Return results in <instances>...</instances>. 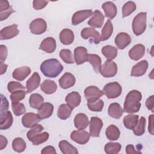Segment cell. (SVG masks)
<instances>
[{
    "mask_svg": "<svg viewBox=\"0 0 154 154\" xmlns=\"http://www.w3.org/2000/svg\"><path fill=\"white\" fill-rule=\"evenodd\" d=\"M13 12H14V10L13 9L12 7H11L9 9H8L7 10H5L3 11H0V20L2 21V20H5Z\"/></svg>",
    "mask_w": 154,
    "mask_h": 154,
    "instance_id": "obj_52",
    "label": "cell"
},
{
    "mask_svg": "<svg viewBox=\"0 0 154 154\" xmlns=\"http://www.w3.org/2000/svg\"><path fill=\"white\" fill-rule=\"evenodd\" d=\"M41 120L38 114L33 112H28L22 118V123L25 128H30L34 126Z\"/></svg>",
    "mask_w": 154,
    "mask_h": 154,
    "instance_id": "obj_11",
    "label": "cell"
},
{
    "mask_svg": "<svg viewBox=\"0 0 154 154\" xmlns=\"http://www.w3.org/2000/svg\"><path fill=\"white\" fill-rule=\"evenodd\" d=\"M84 95L88 102H92L99 99L103 95V93L96 86H89L85 89Z\"/></svg>",
    "mask_w": 154,
    "mask_h": 154,
    "instance_id": "obj_9",
    "label": "cell"
},
{
    "mask_svg": "<svg viewBox=\"0 0 154 154\" xmlns=\"http://www.w3.org/2000/svg\"><path fill=\"white\" fill-rule=\"evenodd\" d=\"M11 6L10 5L8 1L5 0L0 1V11H3L9 9Z\"/></svg>",
    "mask_w": 154,
    "mask_h": 154,
    "instance_id": "obj_57",
    "label": "cell"
},
{
    "mask_svg": "<svg viewBox=\"0 0 154 154\" xmlns=\"http://www.w3.org/2000/svg\"><path fill=\"white\" fill-rule=\"evenodd\" d=\"M89 124L88 117L84 113H79L74 118V125L78 129H84Z\"/></svg>",
    "mask_w": 154,
    "mask_h": 154,
    "instance_id": "obj_25",
    "label": "cell"
},
{
    "mask_svg": "<svg viewBox=\"0 0 154 154\" xmlns=\"http://www.w3.org/2000/svg\"><path fill=\"white\" fill-rule=\"evenodd\" d=\"M105 134L106 138L111 141L117 140L120 135V132L119 129L114 125H109L106 129Z\"/></svg>",
    "mask_w": 154,
    "mask_h": 154,
    "instance_id": "obj_32",
    "label": "cell"
},
{
    "mask_svg": "<svg viewBox=\"0 0 154 154\" xmlns=\"http://www.w3.org/2000/svg\"><path fill=\"white\" fill-rule=\"evenodd\" d=\"M8 66L5 64H4L3 62L0 63V67H1V75H3L4 73H5Z\"/></svg>",
    "mask_w": 154,
    "mask_h": 154,
    "instance_id": "obj_60",
    "label": "cell"
},
{
    "mask_svg": "<svg viewBox=\"0 0 154 154\" xmlns=\"http://www.w3.org/2000/svg\"><path fill=\"white\" fill-rule=\"evenodd\" d=\"M112 32H113V26L111 20L108 19L105 23L104 26L102 29L101 40L105 41L108 40L112 35Z\"/></svg>",
    "mask_w": 154,
    "mask_h": 154,
    "instance_id": "obj_37",
    "label": "cell"
},
{
    "mask_svg": "<svg viewBox=\"0 0 154 154\" xmlns=\"http://www.w3.org/2000/svg\"><path fill=\"white\" fill-rule=\"evenodd\" d=\"M123 112L124 111L121 106L116 102L111 103L108 107V112L109 116L116 119H120L122 116Z\"/></svg>",
    "mask_w": 154,
    "mask_h": 154,
    "instance_id": "obj_28",
    "label": "cell"
},
{
    "mask_svg": "<svg viewBox=\"0 0 154 154\" xmlns=\"http://www.w3.org/2000/svg\"><path fill=\"white\" fill-rule=\"evenodd\" d=\"M146 119L143 117H141L138 121V123L135 128L133 129L134 134L137 136H141L145 132Z\"/></svg>",
    "mask_w": 154,
    "mask_h": 154,
    "instance_id": "obj_42",
    "label": "cell"
},
{
    "mask_svg": "<svg viewBox=\"0 0 154 154\" xmlns=\"http://www.w3.org/2000/svg\"><path fill=\"white\" fill-rule=\"evenodd\" d=\"M19 31L17 29V25L16 24H13L2 28L0 31V39L8 40L11 39L19 34Z\"/></svg>",
    "mask_w": 154,
    "mask_h": 154,
    "instance_id": "obj_10",
    "label": "cell"
},
{
    "mask_svg": "<svg viewBox=\"0 0 154 154\" xmlns=\"http://www.w3.org/2000/svg\"><path fill=\"white\" fill-rule=\"evenodd\" d=\"M54 111V106L49 102L43 103L38 109V116L40 119H45L50 117Z\"/></svg>",
    "mask_w": 154,
    "mask_h": 154,
    "instance_id": "obj_21",
    "label": "cell"
},
{
    "mask_svg": "<svg viewBox=\"0 0 154 154\" xmlns=\"http://www.w3.org/2000/svg\"><path fill=\"white\" fill-rule=\"evenodd\" d=\"M136 9V4L133 1H128L122 7V16L125 17L130 15Z\"/></svg>",
    "mask_w": 154,
    "mask_h": 154,
    "instance_id": "obj_43",
    "label": "cell"
},
{
    "mask_svg": "<svg viewBox=\"0 0 154 154\" xmlns=\"http://www.w3.org/2000/svg\"><path fill=\"white\" fill-rule=\"evenodd\" d=\"M39 49L49 54L52 53L56 49L55 40L51 37H46L42 42Z\"/></svg>",
    "mask_w": 154,
    "mask_h": 154,
    "instance_id": "obj_20",
    "label": "cell"
},
{
    "mask_svg": "<svg viewBox=\"0 0 154 154\" xmlns=\"http://www.w3.org/2000/svg\"><path fill=\"white\" fill-rule=\"evenodd\" d=\"M31 69L28 66H22L14 70L13 72V78L19 81H23L30 73Z\"/></svg>",
    "mask_w": 154,
    "mask_h": 154,
    "instance_id": "obj_23",
    "label": "cell"
},
{
    "mask_svg": "<svg viewBox=\"0 0 154 154\" xmlns=\"http://www.w3.org/2000/svg\"><path fill=\"white\" fill-rule=\"evenodd\" d=\"M48 3V1L45 0H34L32 2L33 4V8L36 10H41L43 8H45Z\"/></svg>",
    "mask_w": 154,
    "mask_h": 154,
    "instance_id": "obj_51",
    "label": "cell"
},
{
    "mask_svg": "<svg viewBox=\"0 0 154 154\" xmlns=\"http://www.w3.org/2000/svg\"><path fill=\"white\" fill-rule=\"evenodd\" d=\"M122 88L117 82H110L106 84L103 88V93L108 99H114L119 97L122 93Z\"/></svg>",
    "mask_w": 154,
    "mask_h": 154,
    "instance_id": "obj_4",
    "label": "cell"
},
{
    "mask_svg": "<svg viewBox=\"0 0 154 154\" xmlns=\"http://www.w3.org/2000/svg\"><path fill=\"white\" fill-rule=\"evenodd\" d=\"M60 57L61 60L67 64H73L74 63L72 52L69 49H64L60 51Z\"/></svg>",
    "mask_w": 154,
    "mask_h": 154,
    "instance_id": "obj_44",
    "label": "cell"
},
{
    "mask_svg": "<svg viewBox=\"0 0 154 154\" xmlns=\"http://www.w3.org/2000/svg\"><path fill=\"white\" fill-rule=\"evenodd\" d=\"M60 40L65 45L72 44L74 40V34L72 30L68 28L63 29L60 33Z\"/></svg>",
    "mask_w": 154,
    "mask_h": 154,
    "instance_id": "obj_27",
    "label": "cell"
},
{
    "mask_svg": "<svg viewBox=\"0 0 154 154\" xmlns=\"http://www.w3.org/2000/svg\"><path fill=\"white\" fill-rule=\"evenodd\" d=\"M138 121V116L136 114H128L123 118V124L125 128L133 130L137 126Z\"/></svg>",
    "mask_w": 154,
    "mask_h": 154,
    "instance_id": "obj_31",
    "label": "cell"
},
{
    "mask_svg": "<svg viewBox=\"0 0 154 154\" xmlns=\"http://www.w3.org/2000/svg\"><path fill=\"white\" fill-rule=\"evenodd\" d=\"M99 72L105 78H111L114 76L117 72V66L112 60H107L101 66Z\"/></svg>",
    "mask_w": 154,
    "mask_h": 154,
    "instance_id": "obj_5",
    "label": "cell"
},
{
    "mask_svg": "<svg viewBox=\"0 0 154 154\" xmlns=\"http://www.w3.org/2000/svg\"><path fill=\"white\" fill-rule=\"evenodd\" d=\"M102 7L105 12L106 17H108L109 19H112L117 15V7L112 2L108 1L104 2L102 4Z\"/></svg>",
    "mask_w": 154,
    "mask_h": 154,
    "instance_id": "obj_26",
    "label": "cell"
},
{
    "mask_svg": "<svg viewBox=\"0 0 154 154\" xmlns=\"http://www.w3.org/2000/svg\"><path fill=\"white\" fill-rule=\"evenodd\" d=\"M40 83V76L37 72H34L26 82L27 93H31L37 89Z\"/></svg>",
    "mask_w": 154,
    "mask_h": 154,
    "instance_id": "obj_15",
    "label": "cell"
},
{
    "mask_svg": "<svg viewBox=\"0 0 154 154\" xmlns=\"http://www.w3.org/2000/svg\"><path fill=\"white\" fill-rule=\"evenodd\" d=\"M87 106L89 109H90L92 111L100 112V111H102L103 108L104 103L102 100L97 99L94 101L88 102Z\"/></svg>",
    "mask_w": 154,
    "mask_h": 154,
    "instance_id": "obj_45",
    "label": "cell"
},
{
    "mask_svg": "<svg viewBox=\"0 0 154 154\" xmlns=\"http://www.w3.org/2000/svg\"><path fill=\"white\" fill-rule=\"evenodd\" d=\"M63 70V66L55 58L44 61L40 65V70L43 74L48 78H56Z\"/></svg>",
    "mask_w": 154,
    "mask_h": 154,
    "instance_id": "obj_2",
    "label": "cell"
},
{
    "mask_svg": "<svg viewBox=\"0 0 154 154\" xmlns=\"http://www.w3.org/2000/svg\"><path fill=\"white\" fill-rule=\"evenodd\" d=\"M49 137V134L46 132H44L43 133H40L33 137L32 139L30 140V141L32 142L33 145L37 146L46 142L48 140Z\"/></svg>",
    "mask_w": 154,
    "mask_h": 154,
    "instance_id": "obj_41",
    "label": "cell"
},
{
    "mask_svg": "<svg viewBox=\"0 0 154 154\" xmlns=\"http://www.w3.org/2000/svg\"><path fill=\"white\" fill-rule=\"evenodd\" d=\"M87 50L85 47L79 46L74 50V58L77 65L82 64L87 61Z\"/></svg>",
    "mask_w": 154,
    "mask_h": 154,
    "instance_id": "obj_18",
    "label": "cell"
},
{
    "mask_svg": "<svg viewBox=\"0 0 154 154\" xmlns=\"http://www.w3.org/2000/svg\"><path fill=\"white\" fill-rule=\"evenodd\" d=\"M153 95L150 96L148 97L146 101V106L148 109L150 110L152 112H153Z\"/></svg>",
    "mask_w": 154,
    "mask_h": 154,
    "instance_id": "obj_54",
    "label": "cell"
},
{
    "mask_svg": "<svg viewBox=\"0 0 154 154\" xmlns=\"http://www.w3.org/2000/svg\"><path fill=\"white\" fill-rule=\"evenodd\" d=\"M7 88L9 92L13 93L14 91H17V90H22L26 88L25 87H24L22 84L16 82V81H11L7 85Z\"/></svg>",
    "mask_w": 154,
    "mask_h": 154,
    "instance_id": "obj_50",
    "label": "cell"
},
{
    "mask_svg": "<svg viewBox=\"0 0 154 154\" xmlns=\"http://www.w3.org/2000/svg\"><path fill=\"white\" fill-rule=\"evenodd\" d=\"M126 153L127 154H131V153H141L140 151H137L134 149V146L132 144H129L126 147Z\"/></svg>",
    "mask_w": 154,
    "mask_h": 154,
    "instance_id": "obj_58",
    "label": "cell"
},
{
    "mask_svg": "<svg viewBox=\"0 0 154 154\" xmlns=\"http://www.w3.org/2000/svg\"><path fill=\"white\" fill-rule=\"evenodd\" d=\"M141 99L142 95L140 91L135 90L131 91L126 96L123 111L130 114L138 112L141 107Z\"/></svg>",
    "mask_w": 154,
    "mask_h": 154,
    "instance_id": "obj_1",
    "label": "cell"
},
{
    "mask_svg": "<svg viewBox=\"0 0 154 154\" xmlns=\"http://www.w3.org/2000/svg\"><path fill=\"white\" fill-rule=\"evenodd\" d=\"M11 108L13 113L16 116H21L26 111L25 105L20 102H11Z\"/></svg>",
    "mask_w": 154,
    "mask_h": 154,
    "instance_id": "obj_46",
    "label": "cell"
},
{
    "mask_svg": "<svg viewBox=\"0 0 154 154\" xmlns=\"http://www.w3.org/2000/svg\"><path fill=\"white\" fill-rule=\"evenodd\" d=\"M91 10H84L75 12L72 17V23L73 25H77L84 21L86 19L93 15Z\"/></svg>",
    "mask_w": 154,
    "mask_h": 154,
    "instance_id": "obj_13",
    "label": "cell"
},
{
    "mask_svg": "<svg viewBox=\"0 0 154 154\" xmlns=\"http://www.w3.org/2000/svg\"><path fill=\"white\" fill-rule=\"evenodd\" d=\"M114 42L117 48L122 50L130 44L131 37L126 32H120L116 37Z\"/></svg>",
    "mask_w": 154,
    "mask_h": 154,
    "instance_id": "obj_14",
    "label": "cell"
},
{
    "mask_svg": "<svg viewBox=\"0 0 154 154\" xmlns=\"http://www.w3.org/2000/svg\"><path fill=\"white\" fill-rule=\"evenodd\" d=\"M87 61H88L92 65L94 70L98 73L101 67V58L96 54H88Z\"/></svg>",
    "mask_w": 154,
    "mask_h": 154,
    "instance_id": "obj_35",
    "label": "cell"
},
{
    "mask_svg": "<svg viewBox=\"0 0 154 154\" xmlns=\"http://www.w3.org/2000/svg\"><path fill=\"white\" fill-rule=\"evenodd\" d=\"M7 48L5 45H1L0 46V60L1 62H4L7 57Z\"/></svg>",
    "mask_w": 154,
    "mask_h": 154,
    "instance_id": "obj_53",
    "label": "cell"
},
{
    "mask_svg": "<svg viewBox=\"0 0 154 154\" xmlns=\"http://www.w3.org/2000/svg\"><path fill=\"white\" fill-rule=\"evenodd\" d=\"M102 53L108 60H112L117 55V49L111 45H106L102 48Z\"/></svg>",
    "mask_w": 154,
    "mask_h": 154,
    "instance_id": "obj_36",
    "label": "cell"
},
{
    "mask_svg": "<svg viewBox=\"0 0 154 154\" xmlns=\"http://www.w3.org/2000/svg\"><path fill=\"white\" fill-rule=\"evenodd\" d=\"M13 118L10 111H8L4 117L1 119L0 129L1 130H5L11 127L13 124Z\"/></svg>",
    "mask_w": 154,
    "mask_h": 154,
    "instance_id": "obj_39",
    "label": "cell"
},
{
    "mask_svg": "<svg viewBox=\"0 0 154 154\" xmlns=\"http://www.w3.org/2000/svg\"><path fill=\"white\" fill-rule=\"evenodd\" d=\"M147 13L146 12L139 13L133 19L132 31L135 35L142 34L146 28Z\"/></svg>",
    "mask_w": 154,
    "mask_h": 154,
    "instance_id": "obj_3",
    "label": "cell"
},
{
    "mask_svg": "<svg viewBox=\"0 0 154 154\" xmlns=\"http://www.w3.org/2000/svg\"><path fill=\"white\" fill-rule=\"evenodd\" d=\"M122 148V146L119 143L109 142L105 144L104 147L105 152L107 154H114L119 153Z\"/></svg>",
    "mask_w": 154,
    "mask_h": 154,
    "instance_id": "obj_38",
    "label": "cell"
},
{
    "mask_svg": "<svg viewBox=\"0 0 154 154\" xmlns=\"http://www.w3.org/2000/svg\"><path fill=\"white\" fill-rule=\"evenodd\" d=\"M8 143V141L7 138L4 137L3 135H0V150L4 149L5 147H6Z\"/></svg>",
    "mask_w": 154,
    "mask_h": 154,
    "instance_id": "obj_59",
    "label": "cell"
},
{
    "mask_svg": "<svg viewBox=\"0 0 154 154\" xmlns=\"http://www.w3.org/2000/svg\"><path fill=\"white\" fill-rule=\"evenodd\" d=\"M1 119H3L8 112V101L7 98L3 95L1 94Z\"/></svg>",
    "mask_w": 154,
    "mask_h": 154,
    "instance_id": "obj_48",
    "label": "cell"
},
{
    "mask_svg": "<svg viewBox=\"0 0 154 154\" xmlns=\"http://www.w3.org/2000/svg\"><path fill=\"white\" fill-rule=\"evenodd\" d=\"M44 102V99L42 95L38 93L32 94L29 99V105L31 108L38 109Z\"/></svg>",
    "mask_w": 154,
    "mask_h": 154,
    "instance_id": "obj_34",
    "label": "cell"
},
{
    "mask_svg": "<svg viewBox=\"0 0 154 154\" xmlns=\"http://www.w3.org/2000/svg\"><path fill=\"white\" fill-rule=\"evenodd\" d=\"M65 100L67 104H68L70 107L73 109L79 106V105L80 104L81 97L79 93L76 91H72L66 96Z\"/></svg>",
    "mask_w": 154,
    "mask_h": 154,
    "instance_id": "obj_24",
    "label": "cell"
},
{
    "mask_svg": "<svg viewBox=\"0 0 154 154\" xmlns=\"http://www.w3.org/2000/svg\"><path fill=\"white\" fill-rule=\"evenodd\" d=\"M12 147L14 151L21 153L26 149V143L22 138H16L12 142Z\"/></svg>",
    "mask_w": 154,
    "mask_h": 154,
    "instance_id": "obj_40",
    "label": "cell"
},
{
    "mask_svg": "<svg viewBox=\"0 0 154 154\" xmlns=\"http://www.w3.org/2000/svg\"><path fill=\"white\" fill-rule=\"evenodd\" d=\"M31 32L35 35H39L44 33L47 29L46 21L42 18H37L32 20L29 25Z\"/></svg>",
    "mask_w": 154,
    "mask_h": 154,
    "instance_id": "obj_6",
    "label": "cell"
},
{
    "mask_svg": "<svg viewBox=\"0 0 154 154\" xmlns=\"http://www.w3.org/2000/svg\"><path fill=\"white\" fill-rule=\"evenodd\" d=\"M42 154H47V153H56V150L55 148L53 146H48L45 147H44L42 151H41Z\"/></svg>",
    "mask_w": 154,
    "mask_h": 154,
    "instance_id": "obj_56",
    "label": "cell"
},
{
    "mask_svg": "<svg viewBox=\"0 0 154 154\" xmlns=\"http://www.w3.org/2000/svg\"><path fill=\"white\" fill-rule=\"evenodd\" d=\"M90 135L93 137H99L103 127L102 120L97 117H93L90 121Z\"/></svg>",
    "mask_w": 154,
    "mask_h": 154,
    "instance_id": "obj_7",
    "label": "cell"
},
{
    "mask_svg": "<svg viewBox=\"0 0 154 154\" xmlns=\"http://www.w3.org/2000/svg\"><path fill=\"white\" fill-rule=\"evenodd\" d=\"M26 93L27 92L24 90H17L11 93V94L10 95V99L11 100V102H19V101L25 98Z\"/></svg>",
    "mask_w": 154,
    "mask_h": 154,
    "instance_id": "obj_47",
    "label": "cell"
},
{
    "mask_svg": "<svg viewBox=\"0 0 154 154\" xmlns=\"http://www.w3.org/2000/svg\"><path fill=\"white\" fill-rule=\"evenodd\" d=\"M40 88L45 93L51 94L56 91L57 85L55 81L50 79H46L42 83Z\"/></svg>",
    "mask_w": 154,
    "mask_h": 154,
    "instance_id": "obj_29",
    "label": "cell"
},
{
    "mask_svg": "<svg viewBox=\"0 0 154 154\" xmlns=\"http://www.w3.org/2000/svg\"><path fill=\"white\" fill-rule=\"evenodd\" d=\"M60 86L63 89H67L73 86L75 84V78L70 73H65L60 79H59Z\"/></svg>",
    "mask_w": 154,
    "mask_h": 154,
    "instance_id": "obj_16",
    "label": "cell"
},
{
    "mask_svg": "<svg viewBox=\"0 0 154 154\" xmlns=\"http://www.w3.org/2000/svg\"><path fill=\"white\" fill-rule=\"evenodd\" d=\"M90 134L84 129L73 131L70 134V138L79 144H85L90 140Z\"/></svg>",
    "mask_w": 154,
    "mask_h": 154,
    "instance_id": "obj_8",
    "label": "cell"
},
{
    "mask_svg": "<svg viewBox=\"0 0 154 154\" xmlns=\"http://www.w3.org/2000/svg\"><path fill=\"white\" fill-rule=\"evenodd\" d=\"M145 54V47L141 44L134 46L129 51V57L131 59L137 61L141 59Z\"/></svg>",
    "mask_w": 154,
    "mask_h": 154,
    "instance_id": "obj_17",
    "label": "cell"
},
{
    "mask_svg": "<svg viewBox=\"0 0 154 154\" xmlns=\"http://www.w3.org/2000/svg\"><path fill=\"white\" fill-rule=\"evenodd\" d=\"M148 68V63L146 60H142L134 65L132 69L131 75L132 76H141L145 74Z\"/></svg>",
    "mask_w": 154,
    "mask_h": 154,
    "instance_id": "obj_19",
    "label": "cell"
},
{
    "mask_svg": "<svg viewBox=\"0 0 154 154\" xmlns=\"http://www.w3.org/2000/svg\"><path fill=\"white\" fill-rule=\"evenodd\" d=\"M104 16L99 10H95L93 16L88 21V25L94 28H101L103 24Z\"/></svg>",
    "mask_w": 154,
    "mask_h": 154,
    "instance_id": "obj_22",
    "label": "cell"
},
{
    "mask_svg": "<svg viewBox=\"0 0 154 154\" xmlns=\"http://www.w3.org/2000/svg\"><path fill=\"white\" fill-rule=\"evenodd\" d=\"M43 127L41 125L37 124L34 126L32 127V128L27 132L26 134V137L30 141L33 137L35 135L40 134L43 130Z\"/></svg>",
    "mask_w": 154,
    "mask_h": 154,
    "instance_id": "obj_49",
    "label": "cell"
},
{
    "mask_svg": "<svg viewBox=\"0 0 154 154\" xmlns=\"http://www.w3.org/2000/svg\"><path fill=\"white\" fill-rule=\"evenodd\" d=\"M149 132L151 135H153L154 129H153V114H151L149 117V126H148Z\"/></svg>",
    "mask_w": 154,
    "mask_h": 154,
    "instance_id": "obj_55",
    "label": "cell"
},
{
    "mask_svg": "<svg viewBox=\"0 0 154 154\" xmlns=\"http://www.w3.org/2000/svg\"><path fill=\"white\" fill-rule=\"evenodd\" d=\"M73 108L68 104L63 103L60 105L57 111V116L61 120H66L68 119L72 112Z\"/></svg>",
    "mask_w": 154,
    "mask_h": 154,
    "instance_id": "obj_33",
    "label": "cell"
},
{
    "mask_svg": "<svg viewBox=\"0 0 154 154\" xmlns=\"http://www.w3.org/2000/svg\"><path fill=\"white\" fill-rule=\"evenodd\" d=\"M59 148L63 154H78V151L76 147L66 140H62L59 143Z\"/></svg>",
    "mask_w": 154,
    "mask_h": 154,
    "instance_id": "obj_30",
    "label": "cell"
},
{
    "mask_svg": "<svg viewBox=\"0 0 154 154\" xmlns=\"http://www.w3.org/2000/svg\"><path fill=\"white\" fill-rule=\"evenodd\" d=\"M81 35L84 39L93 38L95 44H98L101 41V35L99 32L93 28H84L81 32Z\"/></svg>",
    "mask_w": 154,
    "mask_h": 154,
    "instance_id": "obj_12",
    "label": "cell"
}]
</instances>
